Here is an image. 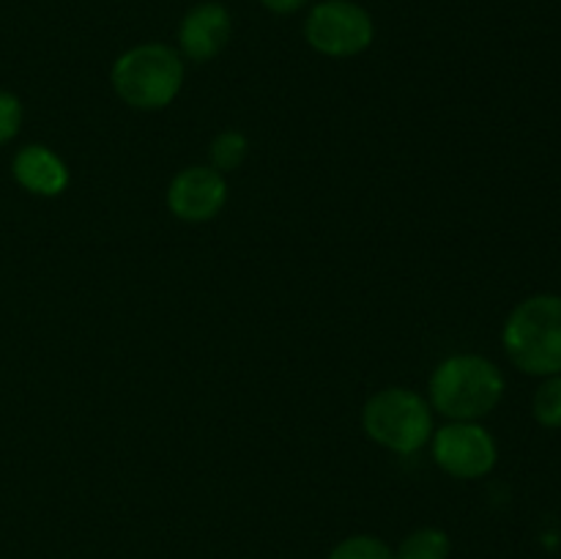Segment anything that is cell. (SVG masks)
Masks as SVG:
<instances>
[{
    "mask_svg": "<svg viewBox=\"0 0 561 559\" xmlns=\"http://www.w3.org/2000/svg\"><path fill=\"white\" fill-rule=\"evenodd\" d=\"M504 398V373L482 354H453L427 381V403L453 422H480Z\"/></svg>",
    "mask_w": 561,
    "mask_h": 559,
    "instance_id": "6da1fadb",
    "label": "cell"
},
{
    "mask_svg": "<svg viewBox=\"0 0 561 559\" xmlns=\"http://www.w3.org/2000/svg\"><path fill=\"white\" fill-rule=\"evenodd\" d=\"M184 77L186 66L181 53L162 42L135 44L121 53L110 69L115 96L140 113L170 107L184 88Z\"/></svg>",
    "mask_w": 561,
    "mask_h": 559,
    "instance_id": "7a4b0ae2",
    "label": "cell"
},
{
    "mask_svg": "<svg viewBox=\"0 0 561 559\" xmlns=\"http://www.w3.org/2000/svg\"><path fill=\"white\" fill-rule=\"evenodd\" d=\"M507 360L526 376L561 373V296L535 294L510 310L502 327Z\"/></svg>",
    "mask_w": 561,
    "mask_h": 559,
    "instance_id": "3957f363",
    "label": "cell"
},
{
    "mask_svg": "<svg viewBox=\"0 0 561 559\" xmlns=\"http://www.w3.org/2000/svg\"><path fill=\"white\" fill-rule=\"evenodd\" d=\"M433 414L425 395L409 387H383L362 406V431L389 453L411 455L431 444Z\"/></svg>",
    "mask_w": 561,
    "mask_h": 559,
    "instance_id": "277c9868",
    "label": "cell"
},
{
    "mask_svg": "<svg viewBox=\"0 0 561 559\" xmlns=\"http://www.w3.org/2000/svg\"><path fill=\"white\" fill-rule=\"evenodd\" d=\"M376 22L356 0H321L305 16V42L327 58H354L370 49Z\"/></svg>",
    "mask_w": 561,
    "mask_h": 559,
    "instance_id": "5b68a950",
    "label": "cell"
},
{
    "mask_svg": "<svg viewBox=\"0 0 561 559\" xmlns=\"http://www.w3.org/2000/svg\"><path fill=\"white\" fill-rule=\"evenodd\" d=\"M433 460L455 480H480L499 464V444L482 422H453L433 431Z\"/></svg>",
    "mask_w": 561,
    "mask_h": 559,
    "instance_id": "8992f818",
    "label": "cell"
},
{
    "mask_svg": "<svg viewBox=\"0 0 561 559\" xmlns=\"http://www.w3.org/2000/svg\"><path fill=\"white\" fill-rule=\"evenodd\" d=\"M170 214L181 223L203 225L222 214L228 203V179L211 164H190L170 179L164 195Z\"/></svg>",
    "mask_w": 561,
    "mask_h": 559,
    "instance_id": "52a82bcc",
    "label": "cell"
},
{
    "mask_svg": "<svg viewBox=\"0 0 561 559\" xmlns=\"http://www.w3.org/2000/svg\"><path fill=\"white\" fill-rule=\"evenodd\" d=\"M233 36V16L217 0L192 5L179 25V53L192 64H208L228 47Z\"/></svg>",
    "mask_w": 561,
    "mask_h": 559,
    "instance_id": "ba28073f",
    "label": "cell"
},
{
    "mask_svg": "<svg viewBox=\"0 0 561 559\" xmlns=\"http://www.w3.org/2000/svg\"><path fill=\"white\" fill-rule=\"evenodd\" d=\"M11 175L36 197H58L69 190L71 170L58 151L44 142H27L11 159Z\"/></svg>",
    "mask_w": 561,
    "mask_h": 559,
    "instance_id": "9c48e42d",
    "label": "cell"
},
{
    "mask_svg": "<svg viewBox=\"0 0 561 559\" xmlns=\"http://www.w3.org/2000/svg\"><path fill=\"white\" fill-rule=\"evenodd\" d=\"M247 153H250V140L239 129H222L208 142V164L222 175L239 170L247 162Z\"/></svg>",
    "mask_w": 561,
    "mask_h": 559,
    "instance_id": "30bf717a",
    "label": "cell"
},
{
    "mask_svg": "<svg viewBox=\"0 0 561 559\" xmlns=\"http://www.w3.org/2000/svg\"><path fill=\"white\" fill-rule=\"evenodd\" d=\"M449 551H453V540L447 532L436 526H422L400 543L394 559H449Z\"/></svg>",
    "mask_w": 561,
    "mask_h": 559,
    "instance_id": "8fae6325",
    "label": "cell"
},
{
    "mask_svg": "<svg viewBox=\"0 0 561 559\" xmlns=\"http://www.w3.org/2000/svg\"><path fill=\"white\" fill-rule=\"evenodd\" d=\"M531 414L542 427H551V431L561 427V373L542 378L531 398Z\"/></svg>",
    "mask_w": 561,
    "mask_h": 559,
    "instance_id": "7c38bea8",
    "label": "cell"
},
{
    "mask_svg": "<svg viewBox=\"0 0 561 559\" xmlns=\"http://www.w3.org/2000/svg\"><path fill=\"white\" fill-rule=\"evenodd\" d=\"M329 559H394V551L376 535H351L332 548Z\"/></svg>",
    "mask_w": 561,
    "mask_h": 559,
    "instance_id": "4fadbf2b",
    "label": "cell"
},
{
    "mask_svg": "<svg viewBox=\"0 0 561 559\" xmlns=\"http://www.w3.org/2000/svg\"><path fill=\"white\" fill-rule=\"evenodd\" d=\"M22 118H25V110L16 93L0 88V146L14 140L22 129Z\"/></svg>",
    "mask_w": 561,
    "mask_h": 559,
    "instance_id": "5bb4252c",
    "label": "cell"
},
{
    "mask_svg": "<svg viewBox=\"0 0 561 559\" xmlns=\"http://www.w3.org/2000/svg\"><path fill=\"white\" fill-rule=\"evenodd\" d=\"M307 3H310V0H261L263 9L272 11V14H277V16L296 14V11L305 9Z\"/></svg>",
    "mask_w": 561,
    "mask_h": 559,
    "instance_id": "9a60e30c",
    "label": "cell"
}]
</instances>
